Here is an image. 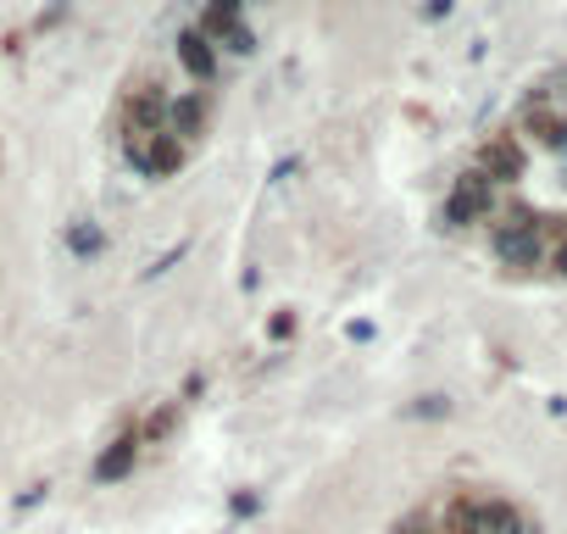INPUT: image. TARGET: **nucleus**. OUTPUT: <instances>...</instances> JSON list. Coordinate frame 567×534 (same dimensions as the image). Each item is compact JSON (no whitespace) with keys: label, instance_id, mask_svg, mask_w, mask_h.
<instances>
[{"label":"nucleus","instance_id":"1","mask_svg":"<svg viewBox=\"0 0 567 534\" xmlns=\"http://www.w3.org/2000/svg\"><path fill=\"white\" fill-rule=\"evenodd\" d=\"M123 151H128V162H134L145 178H173V173L184 167V156H189V145H184L178 134H167V129H162V134H145V140H128Z\"/></svg>","mask_w":567,"mask_h":534},{"label":"nucleus","instance_id":"2","mask_svg":"<svg viewBox=\"0 0 567 534\" xmlns=\"http://www.w3.org/2000/svg\"><path fill=\"white\" fill-rule=\"evenodd\" d=\"M523 167H528V151H523V140H517L512 129H501V134H489V140L478 145V173H484L489 184H517Z\"/></svg>","mask_w":567,"mask_h":534},{"label":"nucleus","instance_id":"3","mask_svg":"<svg viewBox=\"0 0 567 534\" xmlns=\"http://www.w3.org/2000/svg\"><path fill=\"white\" fill-rule=\"evenodd\" d=\"M478 217H495V184L473 167V173H462L456 178V189H451V201H445V223H478Z\"/></svg>","mask_w":567,"mask_h":534},{"label":"nucleus","instance_id":"4","mask_svg":"<svg viewBox=\"0 0 567 534\" xmlns=\"http://www.w3.org/2000/svg\"><path fill=\"white\" fill-rule=\"evenodd\" d=\"M495 256L506 267H534L545 256V239H539V217L534 223H495Z\"/></svg>","mask_w":567,"mask_h":534},{"label":"nucleus","instance_id":"5","mask_svg":"<svg viewBox=\"0 0 567 534\" xmlns=\"http://www.w3.org/2000/svg\"><path fill=\"white\" fill-rule=\"evenodd\" d=\"M523 134H534L545 151H561L567 145V112L550 95H528L523 101Z\"/></svg>","mask_w":567,"mask_h":534},{"label":"nucleus","instance_id":"6","mask_svg":"<svg viewBox=\"0 0 567 534\" xmlns=\"http://www.w3.org/2000/svg\"><path fill=\"white\" fill-rule=\"evenodd\" d=\"M123 117H128V140L162 134V129H167V95H162L156 84H145V90H134V95H128Z\"/></svg>","mask_w":567,"mask_h":534},{"label":"nucleus","instance_id":"7","mask_svg":"<svg viewBox=\"0 0 567 534\" xmlns=\"http://www.w3.org/2000/svg\"><path fill=\"white\" fill-rule=\"evenodd\" d=\"M206 117H212V95H200V90H178L167 101V134H178L184 145L195 134H206Z\"/></svg>","mask_w":567,"mask_h":534},{"label":"nucleus","instance_id":"8","mask_svg":"<svg viewBox=\"0 0 567 534\" xmlns=\"http://www.w3.org/2000/svg\"><path fill=\"white\" fill-rule=\"evenodd\" d=\"M173 51H178V68L195 79V84H206L212 73H217V45L200 34V29H178V40H173Z\"/></svg>","mask_w":567,"mask_h":534},{"label":"nucleus","instance_id":"9","mask_svg":"<svg viewBox=\"0 0 567 534\" xmlns=\"http://www.w3.org/2000/svg\"><path fill=\"white\" fill-rule=\"evenodd\" d=\"M140 429H128V434H117L101 456H95V484H117V479H128L134 473V462H140Z\"/></svg>","mask_w":567,"mask_h":534},{"label":"nucleus","instance_id":"10","mask_svg":"<svg viewBox=\"0 0 567 534\" xmlns=\"http://www.w3.org/2000/svg\"><path fill=\"white\" fill-rule=\"evenodd\" d=\"M173 423H178V401H167V407H162V412H156V418H151V423L140 429V440H162V434H167Z\"/></svg>","mask_w":567,"mask_h":534},{"label":"nucleus","instance_id":"11","mask_svg":"<svg viewBox=\"0 0 567 534\" xmlns=\"http://www.w3.org/2000/svg\"><path fill=\"white\" fill-rule=\"evenodd\" d=\"M68 239H73V250H79V256H95V250L106 245V239H101V228H73Z\"/></svg>","mask_w":567,"mask_h":534},{"label":"nucleus","instance_id":"12","mask_svg":"<svg viewBox=\"0 0 567 534\" xmlns=\"http://www.w3.org/2000/svg\"><path fill=\"white\" fill-rule=\"evenodd\" d=\"M395 534H434V523L417 512V517H406V523H395Z\"/></svg>","mask_w":567,"mask_h":534},{"label":"nucleus","instance_id":"13","mask_svg":"<svg viewBox=\"0 0 567 534\" xmlns=\"http://www.w3.org/2000/svg\"><path fill=\"white\" fill-rule=\"evenodd\" d=\"M550 261H556V267H561V274H567V239L556 245V256H550Z\"/></svg>","mask_w":567,"mask_h":534},{"label":"nucleus","instance_id":"14","mask_svg":"<svg viewBox=\"0 0 567 534\" xmlns=\"http://www.w3.org/2000/svg\"><path fill=\"white\" fill-rule=\"evenodd\" d=\"M440 12H451V0H429V18H440Z\"/></svg>","mask_w":567,"mask_h":534}]
</instances>
